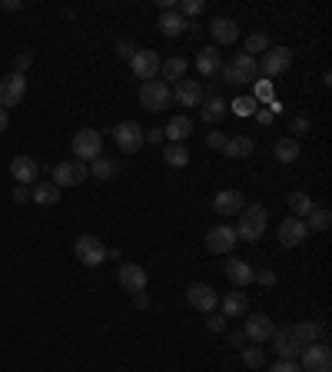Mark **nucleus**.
I'll list each match as a JSON object with an SVG mask.
<instances>
[{"label":"nucleus","instance_id":"4c0bfd02","mask_svg":"<svg viewBox=\"0 0 332 372\" xmlns=\"http://www.w3.org/2000/svg\"><path fill=\"white\" fill-rule=\"evenodd\" d=\"M269 50V37H266V33H250V37H246V53H250V57H256V53H266Z\"/></svg>","mask_w":332,"mask_h":372},{"label":"nucleus","instance_id":"aec40b11","mask_svg":"<svg viewBox=\"0 0 332 372\" xmlns=\"http://www.w3.org/2000/svg\"><path fill=\"white\" fill-rule=\"evenodd\" d=\"M210 37H213V47L236 43V37H240V27H236V21H230V17H213V21H210Z\"/></svg>","mask_w":332,"mask_h":372},{"label":"nucleus","instance_id":"f704fd0d","mask_svg":"<svg viewBox=\"0 0 332 372\" xmlns=\"http://www.w3.org/2000/svg\"><path fill=\"white\" fill-rule=\"evenodd\" d=\"M97 180H110V176H117V160H110V156H97V160H90V166H87Z\"/></svg>","mask_w":332,"mask_h":372},{"label":"nucleus","instance_id":"6e6552de","mask_svg":"<svg viewBox=\"0 0 332 372\" xmlns=\"http://www.w3.org/2000/svg\"><path fill=\"white\" fill-rule=\"evenodd\" d=\"M23 93H27V77L23 73H7V77H0V106L7 110V106H17L23 100Z\"/></svg>","mask_w":332,"mask_h":372},{"label":"nucleus","instance_id":"4468645a","mask_svg":"<svg viewBox=\"0 0 332 372\" xmlns=\"http://www.w3.org/2000/svg\"><path fill=\"white\" fill-rule=\"evenodd\" d=\"M236 243H240V239H236V229L226 226V223L206 229V253H232Z\"/></svg>","mask_w":332,"mask_h":372},{"label":"nucleus","instance_id":"9b49d317","mask_svg":"<svg viewBox=\"0 0 332 372\" xmlns=\"http://www.w3.org/2000/svg\"><path fill=\"white\" fill-rule=\"evenodd\" d=\"M73 253H77V259H80L83 266H103V259H107V246L97 236H80Z\"/></svg>","mask_w":332,"mask_h":372},{"label":"nucleus","instance_id":"dca6fc26","mask_svg":"<svg viewBox=\"0 0 332 372\" xmlns=\"http://www.w3.org/2000/svg\"><path fill=\"white\" fill-rule=\"evenodd\" d=\"M186 300H190L193 310L213 312L216 310V302H220V296H216V290L206 286V283H193V286H186Z\"/></svg>","mask_w":332,"mask_h":372},{"label":"nucleus","instance_id":"9d476101","mask_svg":"<svg viewBox=\"0 0 332 372\" xmlns=\"http://www.w3.org/2000/svg\"><path fill=\"white\" fill-rule=\"evenodd\" d=\"M160 57H156V50H136L130 60V70L136 80H156V73H160Z\"/></svg>","mask_w":332,"mask_h":372},{"label":"nucleus","instance_id":"39448f33","mask_svg":"<svg viewBox=\"0 0 332 372\" xmlns=\"http://www.w3.org/2000/svg\"><path fill=\"white\" fill-rule=\"evenodd\" d=\"M299 369L302 372H332V349L326 342H312L302 346L299 352Z\"/></svg>","mask_w":332,"mask_h":372},{"label":"nucleus","instance_id":"864d4df0","mask_svg":"<svg viewBox=\"0 0 332 372\" xmlns=\"http://www.w3.org/2000/svg\"><path fill=\"white\" fill-rule=\"evenodd\" d=\"M133 302H136V310H146V306H150V296H146V292H136Z\"/></svg>","mask_w":332,"mask_h":372},{"label":"nucleus","instance_id":"6e6d98bb","mask_svg":"<svg viewBox=\"0 0 332 372\" xmlns=\"http://www.w3.org/2000/svg\"><path fill=\"white\" fill-rule=\"evenodd\" d=\"M246 342V336H242V329L240 332H230V346H242Z\"/></svg>","mask_w":332,"mask_h":372},{"label":"nucleus","instance_id":"de8ad7c7","mask_svg":"<svg viewBox=\"0 0 332 372\" xmlns=\"http://www.w3.org/2000/svg\"><path fill=\"white\" fill-rule=\"evenodd\" d=\"M269 372H302V369H299V362H286V359H279Z\"/></svg>","mask_w":332,"mask_h":372},{"label":"nucleus","instance_id":"603ef678","mask_svg":"<svg viewBox=\"0 0 332 372\" xmlns=\"http://www.w3.org/2000/svg\"><path fill=\"white\" fill-rule=\"evenodd\" d=\"M252 116H256V120H259L262 126H272V120H276V116H272L269 110H256V114H252Z\"/></svg>","mask_w":332,"mask_h":372},{"label":"nucleus","instance_id":"473e14b6","mask_svg":"<svg viewBox=\"0 0 332 372\" xmlns=\"http://www.w3.org/2000/svg\"><path fill=\"white\" fill-rule=\"evenodd\" d=\"M160 73H163V83H166V80L180 83L183 77H186V60H183V57H170V60L160 63Z\"/></svg>","mask_w":332,"mask_h":372},{"label":"nucleus","instance_id":"f257e3e1","mask_svg":"<svg viewBox=\"0 0 332 372\" xmlns=\"http://www.w3.org/2000/svg\"><path fill=\"white\" fill-rule=\"evenodd\" d=\"M266 207L262 203H252V207H242L240 213V226H236V239H246V243H256L266 233Z\"/></svg>","mask_w":332,"mask_h":372},{"label":"nucleus","instance_id":"5fc2aeb1","mask_svg":"<svg viewBox=\"0 0 332 372\" xmlns=\"http://www.w3.org/2000/svg\"><path fill=\"white\" fill-rule=\"evenodd\" d=\"M7 126H11V116H7V110L0 106V133H7Z\"/></svg>","mask_w":332,"mask_h":372},{"label":"nucleus","instance_id":"cd10ccee","mask_svg":"<svg viewBox=\"0 0 332 372\" xmlns=\"http://www.w3.org/2000/svg\"><path fill=\"white\" fill-rule=\"evenodd\" d=\"M252 150H256V143L250 136H230L226 146H223V156L226 160H246V156H252Z\"/></svg>","mask_w":332,"mask_h":372},{"label":"nucleus","instance_id":"c9c22d12","mask_svg":"<svg viewBox=\"0 0 332 372\" xmlns=\"http://www.w3.org/2000/svg\"><path fill=\"white\" fill-rule=\"evenodd\" d=\"M312 207H316V203H312L309 193H302V190L289 193V209L296 213V219H306V217H309V209H312Z\"/></svg>","mask_w":332,"mask_h":372},{"label":"nucleus","instance_id":"b1692460","mask_svg":"<svg viewBox=\"0 0 332 372\" xmlns=\"http://www.w3.org/2000/svg\"><path fill=\"white\" fill-rule=\"evenodd\" d=\"M196 70H200L203 77H216V73L223 70V53H220V47H203V50L196 53Z\"/></svg>","mask_w":332,"mask_h":372},{"label":"nucleus","instance_id":"0eeeda50","mask_svg":"<svg viewBox=\"0 0 332 372\" xmlns=\"http://www.w3.org/2000/svg\"><path fill=\"white\" fill-rule=\"evenodd\" d=\"M87 176H90V170H87V163H80V160H63V163L53 166V183L60 186H83L87 183Z\"/></svg>","mask_w":332,"mask_h":372},{"label":"nucleus","instance_id":"e433bc0d","mask_svg":"<svg viewBox=\"0 0 332 372\" xmlns=\"http://www.w3.org/2000/svg\"><path fill=\"white\" fill-rule=\"evenodd\" d=\"M242 366L252 372H259L262 366H266V352H262V346H242Z\"/></svg>","mask_w":332,"mask_h":372},{"label":"nucleus","instance_id":"7ed1b4c3","mask_svg":"<svg viewBox=\"0 0 332 372\" xmlns=\"http://www.w3.org/2000/svg\"><path fill=\"white\" fill-rule=\"evenodd\" d=\"M103 153V133L100 130H90V126H83L73 133V156L80 160V163H90L97 156Z\"/></svg>","mask_w":332,"mask_h":372},{"label":"nucleus","instance_id":"f8f14e48","mask_svg":"<svg viewBox=\"0 0 332 372\" xmlns=\"http://www.w3.org/2000/svg\"><path fill=\"white\" fill-rule=\"evenodd\" d=\"M272 332H276V326H272L269 316H266V312H252L250 319H246V329H242V336H246L252 346H262V342L272 339Z\"/></svg>","mask_w":332,"mask_h":372},{"label":"nucleus","instance_id":"72a5a7b5","mask_svg":"<svg viewBox=\"0 0 332 372\" xmlns=\"http://www.w3.org/2000/svg\"><path fill=\"white\" fill-rule=\"evenodd\" d=\"M163 160L170 166H176V170H183V166L190 163V153H186V146L183 143H166L163 146Z\"/></svg>","mask_w":332,"mask_h":372},{"label":"nucleus","instance_id":"37998d69","mask_svg":"<svg viewBox=\"0 0 332 372\" xmlns=\"http://www.w3.org/2000/svg\"><path fill=\"white\" fill-rule=\"evenodd\" d=\"M117 53H120L123 60H133V53H136V43H133L130 37H123V40L117 43Z\"/></svg>","mask_w":332,"mask_h":372},{"label":"nucleus","instance_id":"1a4fd4ad","mask_svg":"<svg viewBox=\"0 0 332 372\" xmlns=\"http://www.w3.org/2000/svg\"><path fill=\"white\" fill-rule=\"evenodd\" d=\"M117 279H120V286L127 292H146V283H150V273L143 266H136V263H123L120 269H117Z\"/></svg>","mask_w":332,"mask_h":372},{"label":"nucleus","instance_id":"c03bdc74","mask_svg":"<svg viewBox=\"0 0 332 372\" xmlns=\"http://www.w3.org/2000/svg\"><path fill=\"white\" fill-rule=\"evenodd\" d=\"M226 140H230V136L223 133V130H213V133H206V143H210L213 150H223V146H226Z\"/></svg>","mask_w":332,"mask_h":372},{"label":"nucleus","instance_id":"6ab92c4d","mask_svg":"<svg viewBox=\"0 0 332 372\" xmlns=\"http://www.w3.org/2000/svg\"><path fill=\"white\" fill-rule=\"evenodd\" d=\"M242 207H246V199H242L240 190H223V193H216V199H213V209H216L220 217H240Z\"/></svg>","mask_w":332,"mask_h":372},{"label":"nucleus","instance_id":"a18cd8bd","mask_svg":"<svg viewBox=\"0 0 332 372\" xmlns=\"http://www.w3.org/2000/svg\"><path fill=\"white\" fill-rule=\"evenodd\" d=\"M163 140H166V136H163V130L160 126H153V130H143V143H163Z\"/></svg>","mask_w":332,"mask_h":372},{"label":"nucleus","instance_id":"c756f323","mask_svg":"<svg viewBox=\"0 0 332 372\" xmlns=\"http://www.w3.org/2000/svg\"><path fill=\"white\" fill-rule=\"evenodd\" d=\"M246 312H250L246 292H226V296H223V316H226V319H236V316H246Z\"/></svg>","mask_w":332,"mask_h":372},{"label":"nucleus","instance_id":"4be33fe9","mask_svg":"<svg viewBox=\"0 0 332 372\" xmlns=\"http://www.w3.org/2000/svg\"><path fill=\"white\" fill-rule=\"evenodd\" d=\"M292 339L299 342V346H312V342H326V326H319V322H296V326H289Z\"/></svg>","mask_w":332,"mask_h":372},{"label":"nucleus","instance_id":"09e8293b","mask_svg":"<svg viewBox=\"0 0 332 372\" xmlns=\"http://www.w3.org/2000/svg\"><path fill=\"white\" fill-rule=\"evenodd\" d=\"M31 199V190L27 186H14V203H27Z\"/></svg>","mask_w":332,"mask_h":372},{"label":"nucleus","instance_id":"412c9836","mask_svg":"<svg viewBox=\"0 0 332 372\" xmlns=\"http://www.w3.org/2000/svg\"><path fill=\"white\" fill-rule=\"evenodd\" d=\"M306 236H309V229H306V219H296V217L282 219V226H279V243H282L286 249L299 246V243H302Z\"/></svg>","mask_w":332,"mask_h":372},{"label":"nucleus","instance_id":"2eb2a0df","mask_svg":"<svg viewBox=\"0 0 332 372\" xmlns=\"http://www.w3.org/2000/svg\"><path fill=\"white\" fill-rule=\"evenodd\" d=\"M11 176L17 180V186H31L41 180V163L33 156H14L11 160Z\"/></svg>","mask_w":332,"mask_h":372},{"label":"nucleus","instance_id":"f03ea898","mask_svg":"<svg viewBox=\"0 0 332 372\" xmlns=\"http://www.w3.org/2000/svg\"><path fill=\"white\" fill-rule=\"evenodd\" d=\"M220 73H223V83L240 87V83H252L259 77V63H256V57H250V53H240V57H232V63H226Z\"/></svg>","mask_w":332,"mask_h":372},{"label":"nucleus","instance_id":"bb28decb","mask_svg":"<svg viewBox=\"0 0 332 372\" xmlns=\"http://www.w3.org/2000/svg\"><path fill=\"white\" fill-rule=\"evenodd\" d=\"M156 27H160L163 37H180V33H186L190 21H183L180 11L173 7V11H163V13H160V23H156Z\"/></svg>","mask_w":332,"mask_h":372},{"label":"nucleus","instance_id":"79ce46f5","mask_svg":"<svg viewBox=\"0 0 332 372\" xmlns=\"http://www.w3.org/2000/svg\"><path fill=\"white\" fill-rule=\"evenodd\" d=\"M200 11H203L200 0H183V4H180V17H183V21H186V17H196Z\"/></svg>","mask_w":332,"mask_h":372},{"label":"nucleus","instance_id":"8fccbe9b","mask_svg":"<svg viewBox=\"0 0 332 372\" xmlns=\"http://www.w3.org/2000/svg\"><path fill=\"white\" fill-rule=\"evenodd\" d=\"M256 279H259L262 286H276V273H269V269H262V273H256Z\"/></svg>","mask_w":332,"mask_h":372},{"label":"nucleus","instance_id":"4d7b16f0","mask_svg":"<svg viewBox=\"0 0 332 372\" xmlns=\"http://www.w3.org/2000/svg\"><path fill=\"white\" fill-rule=\"evenodd\" d=\"M21 7H23L21 0H4V11H21Z\"/></svg>","mask_w":332,"mask_h":372},{"label":"nucleus","instance_id":"393cba45","mask_svg":"<svg viewBox=\"0 0 332 372\" xmlns=\"http://www.w3.org/2000/svg\"><path fill=\"white\" fill-rule=\"evenodd\" d=\"M190 133H193V120L186 114L170 116V124L163 126V136H170V143H183Z\"/></svg>","mask_w":332,"mask_h":372},{"label":"nucleus","instance_id":"f3484780","mask_svg":"<svg viewBox=\"0 0 332 372\" xmlns=\"http://www.w3.org/2000/svg\"><path fill=\"white\" fill-rule=\"evenodd\" d=\"M272 349H276V356H279V359L296 362V359H299V352H302V346L292 339L289 326H286V329H276V332H272Z\"/></svg>","mask_w":332,"mask_h":372},{"label":"nucleus","instance_id":"a19ab883","mask_svg":"<svg viewBox=\"0 0 332 372\" xmlns=\"http://www.w3.org/2000/svg\"><path fill=\"white\" fill-rule=\"evenodd\" d=\"M206 329L210 332H226V316H223V312H206Z\"/></svg>","mask_w":332,"mask_h":372},{"label":"nucleus","instance_id":"20e7f679","mask_svg":"<svg viewBox=\"0 0 332 372\" xmlns=\"http://www.w3.org/2000/svg\"><path fill=\"white\" fill-rule=\"evenodd\" d=\"M173 100V93H170V83H163V80H146L140 87V106L143 110H150V114H160V110H166Z\"/></svg>","mask_w":332,"mask_h":372},{"label":"nucleus","instance_id":"c85d7f7f","mask_svg":"<svg viewBox=\"0 0 332 372\" xmlns=\"http://www.w3.org/2000/svg\"><path fill=\"white\" fill-rule=\"evenodd\" d=\"M200 106H203V120H206V124H223L226 114H230V104L223 100L220 93H216V97H206V104H200Z\"/></svg>","mask_w":332,"mask_h":372},{"label":"nucleus","instance_id":"58836bf2","mask_svg":"<svg viewBox=\"0 0 332 372\" xmlns=\"http://www.w3.org/2000/svg\"><path fill=\"white\" fill-rule=\"evenodd\" d=\"M256 100H252V97H240V100H232V114L236 116H252L256 114Z\"/></svg>","mask_w":332,"mask_h":372},{"label":"nucleus","instance_id":"423d86ee","mask_svg":"<svg viewBox=\"0 0 332 372\" xmlns=\"http://www.w3.org/2000/svg\"><path fill=\"white\" fill-rule=\"evenodd\" d=\"M107 133H113L117 146H120L127 156H133L143 146V126L136 124V120H123V124H117L113 130H107Z\"/></svg>","mask_w":332,"mask_h":372},{"label":"nucleus","instance_id":"a211bd4d","mask_svg":"<svg viewBox=\"0 0 332 372\" xmlns=\"http://www.w3.org/2000/svg\"><path fill=\"white\" fill-rule=\"evenodd\" d=\"M226 279H230L232 286H250V283H256V269L250 266V259L230 256V263H226Z\"/></svg>","mask_w":332,"mask_h":372},{"label":"nucleus","instance_id":"7c9ffc66","mask_svg":"<svg viewBox=\"0 0 332 372\" xmlns=\"http://www.w3.org/2000/svg\"><path fill=\"white\" fill-rule=\"evenodd\" d=\"M272 156H276L279 163H296V160H299V140H292V136H279L276 146H272Z\"/></svg>","mask_w":332,"mask_h":372},{"label":"nucleus","instance_id":"2f4dec72","mask_svg":"<svg viewBox=\"0 0 332 372\" xmlns=\"http://www.w3.org/2000/svg\"><path fill=\"white\" fill-rule=\"evenodd\" d=\"M329 223H332V217H329V209L326 207H316L309 209V217H306V229H312V233H326L329 229Z\"/></svg>","mask_w":332,"mask_h":372},{"label":"nucleus","instance_id":"49530a36","mask_svg":"<svg viewBox=\"0 0 332 372\" xmlns=\"http://www.w3.org/2000/svg\"><path fill=\"white\" fill-rule=\"evenodd\" d=\"M289 130L292 133H309V120H306V116H292Z\"/></svg>","mask_w":332,"mask_h":372},{"label":"nucleus","instance_id":"3c124183","mask_svg":"<svg viewBox=\"0 0 332 372\" xmlns=\"http://www.w3.org/2000/svg\"><path fill=\"white\" fill-rule=\"evenodd\" d=\"M31 63H33V53H21V57H17V73H23Z\"/></svg>","mask_w":332,"mask_h":372},{"label":"nucleus","instance_id":"a878e982","mask_svg":"<svg viewBox=\"0 0 332 372\" xmlns=\"http://www.w3.org/2000/svg\"><path fill=\"white\" fill-rule=\"evenodd\" d=\"M31 199L37 207H53V203L60 199V186L53 183V180H41V183H33Z\"/></svg>","mask_w":332,"mask_h":372},{"label":"nucleus","instance_id":"ddd939ff","mask_svg":"<svg viewBox=\"0 0 332 372\" xmlns=\"http://www.w3.org/2000/svg\"><path fill=\"white\" fill-rule=\"evenodd\" d=\"M289 63H292V50H289V47H269V50L262 53L259 70L266 73V77H279V73L289 70Z\"/></svg>","mask_w":332,"mask_h":372},{"label":"nucleus","instance_id":"ea45409f","mask_svg":"<svg viewBox=\"0 0 332 372\" xmlns=\"http://www.w3.org/2000/svg\"><path fill=\"white\" fill-rule=\"evenodd\" d=\"M272 93H276V90H272V83L269 80H256V90H252V100H256V104H269V100H272Z\"/></svg>","mask_w":332,"mask_h":372},{"label":"nucleus","instance_id":"5701e85b","mask_svg":"<svg viewBox=\"0 0 332 372\" xmlns=\"http://www.w3.org/2000/svg\"><path fill=\"white\" fill-rule=\"evenodd\" d=\"M170 93L176 97V104L180 106H200L203 104V87L196 80H180Z\"/></svg>","mask_w":332,"mask_h":372}]
</instances>
